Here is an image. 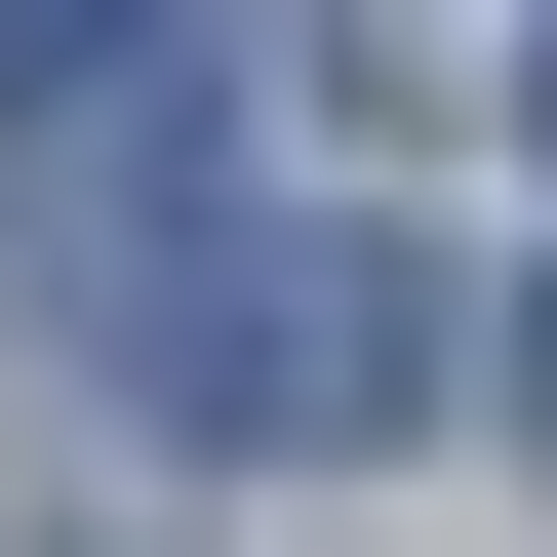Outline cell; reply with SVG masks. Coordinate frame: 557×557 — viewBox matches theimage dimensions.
Masks as SVG:
<instances>
[{
  "instance_id": "277c9868",
  "label": "cell",
  "mask_w": 557,
  "mask_h": 557,
  "mask_svg": "<svg viewBox=\"0 0 557 557\" xmlns=\"http://www.w3.org/2000/svg\"><path fill=\"white\" fill-rule=\"evenodd\" d=\"M518 438H557V398H518Z\"/></svg>"
},
{
  "instance_id": "7a4b0ae2",
  "label": "cell",
  "mask_w": 557,
  "mask_h": 557,
  "mask_svg": "<svg viewBox=\"0 0 557 557\" xmlns=\"http://www.w3.org/2000/svg\"><path fill=\"white\" fill-rule=\"evenodd\" d=\"M81 40H120V0H0V81H81Z\"/></svg>"
},
{
  "instance_id": "6da1fadb",
  "label": "cell",
  "mask_w": 557,
  "mask_h": 557,
  "mask_svg": "<svg viewBox=\"0 0 557 557\" xmlns=\"http://www.w3.org/2000/svg\"><path fill=\"white\" fill-rule=\"evenodd\" d=\"M81 359L160 398V438H239V478H319V438H438V398H478V319H438V239H359V199H278V239L199 199V239L120 278Z\"/></svg>"
},
{
  "instance_id": "3957f363",
  "label": "cell",
  "mask_w": 557,
  "mask_h": 557,
  "mask_svg": "<svg viewBox=\"0 0 557 557\" xmlns=\"http://www.w3.org/2000/svg\"><path fill=\"white\" fill-rule=\"evenodd\" d=\"M518 120H557V0H518Z\"/></svg>"
}]
</instances>
